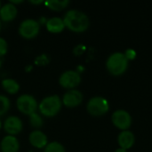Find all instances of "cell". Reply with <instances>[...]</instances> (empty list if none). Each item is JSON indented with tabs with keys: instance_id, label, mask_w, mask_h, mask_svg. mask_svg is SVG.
Instances as JSON below:
<instances>
[{
	"instance_id": "cell-1",
	"label": "cell",
	"mask_w": 152,
	"mask_h": 152,
	"mask_svg": "<svg viewBox=\"0 0 152 152\" xmlns=\"http://www.w3.org/2000/svg\"><path fill=\"white\" fill-rule=\"evenodd\" d=\"M62 20L65 28L77 33L86 31L90 25L88 16L85 12L74 9L68 11Z\"/></svg>"
},
{
	"instance_id": "cell-2",
	"label": "cell",
	"mask_w": 152,
	"mask_h": 152,
	"mask_svg": "<svg viewBox=\"0 0 152 152\" xmlns=\"http://www.w3.org/2000/svg\"><path fill=\"white\" fill-rule=\"evenodd\" d=\"M106 67L109 72L114 76H119L126 72L128 67V60L125 53L116 52L110 54L106 61Z\"/></svg>"
},
{
	"instance_id": "cell-3",
	"label": "cell",
	"mask_w": 152,
	"mask_h": 152,
	"mask_svg": "<svg viewBox=\"0 0 152 152\" xmlns=\"http://www.w3.org/2000/svg\"><path fill=\"white\" fill-rule=\"evenodd\" d=\"M61 106L62 102L58 95H50L40 102L38 109L43 116L46 118H53L60 112Z\"/></svg>"
},
{
	"instance_id": "cell-4",
	"label": "cell",
	"mask_w": 152,
	"mask_h": 152,
	"mask_svg": "<svg viewBox=\"0 0 152 152\" xmlns=\"http://www.w3.org/2000/svg\"><path fill=\"white\" fill-rule=\"evenodd\" d=\"M87 111L92 116L100 117L106 114L110 110L108 100L102 96H95L89 100L86 106Z\"/></svg>"
},
{
	"instance_id": "cell-5",
	"label": "cell",
	"mask_w": 152,
	"mask_h": 152,
	"mask_svg": "<svg viewBox=\"0 0 152 152\" xmlns=\"http://www.w3.org/2000/svg\"><path fill=\"white\" fill-rule=\"evenodd\" d=\"M18 30L21 37L25 39H32L38 35L40 25L38 21L33 19H26L20 24Z\"/></svg>"
},
{
	"instance_id": "cell-6",
	"label": "cell",
	"mask_w": 152,
	"mask_h": 152,
	"mask_svg": "<svg viewBox=\"0 0 152 152\" xmlns=\"http://www.w3.org/2000/svg\"><path fill=\"white\" fill-rule=\"evenodd\" d=\"M16 106L20 112L28 116L35 113L38 107L37 100L29 94H21L16 101Z\"/></svg>"
},
{
	"instance_id": "cell-7",
	"label": "cell",
	"mask_w": 152,
	"mask_h": 152,
	"mask_svg": "<svg viewBox=\"0 0 152 152\" xmlns=\"http://www.w3.org/2000/svg\"><path fill=\"white\" fill-rule=\"evenodd\" d=\"M81 82V76L77 70H66L59 78V84L61 87L72 90Z\"/></svg>"
},
{
	"instance_id": "cell-8",
	"label": "cell",
	"mask_w": 152,
	"mask_h": 152,
	"mask_svg": "<svg viewBox=\"0 0 152 152\" xmlns=\"http://www.w3.org/2000/svg\"><path fill=\"white\" fill-rule=\"evenodd\" d=\"M113 124L121 130H127L132 125V117L125 110H116L111 117Z\"/></svg>"
},
{
	"instance_id": "cell-9",
	"label": "cell",
	"mask_w": 152,
	"mask_h": 152,
	"mask_svg": "<svg viewBox=\"0 0 152 152\" xmlns=\"http://www.w3.org/2000/svg\"><path fill=\"white\" fill-rule=\"evenodd\" d=\"M83 101V94L80 91L72 89L66 92L62 97V104L67 108H75L81 104Z\"/></svg>"
},
{
	"instance_id": "cell-10",
	"label": "cell",
	"mask_w": 152,
	"mask_h": 152,
	"mask_svg": "<svg viewBox=\"0 0 152 152\" xmlns=\"http://www.w3.org/2000/svg\"><path fill=\"white\" fill-rule=\"evenodd\" d=\"M22 122L16 116L8 117L4 123V129L9 135H16L22 131Z\"/></svg>"
},
{
	"instance_id": "cell-11",
	"label": "cell",
	"mask_w": 152,
	"mask_h": 152,
	"mask_svg": "<svg viewBox=\"0 0 152 152\" xmlns=\"http://www.w3.org/2000/svg\"><path fill=\"white\" fill-rule=\"evenodd\" d=\"M28 142L33 147L37 149L45 148V146L48 144L46 135L40 130H35L31 132L28 136Z\"/></svg>"
},
{
	"instance_id": "cell-12",
	"label": "cell",
	"mask_w": 152,
	"mask_h": 152,
	"mask_svg": "<svg viewBox=\"0 0 152 152\" xmlns=\"http://www.w3.org/2000/svg\"><path fill=\"white\" fill-rule=\"evenodd\" d=\"M0 149L2 152H18L20 149L19 141L15 136L6 135L0 142Z\"/></svg>"
},
{
	"instance_id": "cell-13",
	"label": "cell",
	"mask_w": 152,
	"mask_h": 152,
	"mask_svg": "<svg viewBox=\"0 0 152 152\" xmlns=\"http://www.w3.org/2000/svg\"><path fill=\"white\" fill-rule=\"evenodd\" d=\"M17 8L12 3H7L1 7L0 10V20L4 22H10L13 20L17 16Z\"/></svg>"
},
{
	"instance_id": "cell-14",
	"label": "cell",
	"mask_w": 152,
	"mask_h": 152,
	"mask_svg": "<svg viewBox=\"0 0 152 152\" xmlns=\"http://www.w3.org/2000/svg\"><path fill=\"white\" fill-rule=\"evenodd\" d=\"M134 142H135L134 135L129 130L122 131L118 136V142L120 148H123L125 150L132 148V146L134 144Z\"/></svg>"
},
{
	"instance_id": "cell-15",
	"label": "cell",
	"mask_w": 152,
	"mask_h": 152,
	"mask_svg": "<svg viewBox=\"0 0 152 152\" xmlns=\"http://www.w3.org/2000/svg\"><path fill=\"white\" fill-rule=\"evenodd\" d=\"M45 26H46L47 31L53 33V34L60 33L65 28L63 20L60 17H53L47 20L45 22Z\"/></svg>"
},
{
	"instance_id": "cell-16",
	"label": "cell",
	"mask_w": 152,
	"mask_h": 152,
	"mask_svg": "<svg viewBox=\"0 0 152 152\" xmlns=\"http://www.w3.org/2000/svg\"><path fill=\"white\" fill-rule=\"evenodd\" d=\"M1 85L5 92H7L10 94H15L20 90V85L19 83L12 79V78H5L3 79L1 82Z\"/></svg>"
},
{
	"instance_id": "cell-17",
	"label": "cell",
	"mask_w": 152,
	"mask_h": 152,
	"mask_svg": "<svg viewBox=\"0 0 152 152\" xmlns=\"http://www.w3.org/2000/svg\"><path fill=\"white\" fill-rule=\"evenodd\" d=\"M69 3L70 2L69 0H62V1H59V0H47V1L45 2V4L50 10H53V11H61V10L65 9L69 4Z\"/></svg>"
},
{
	"instance_id": "cell-18",
	"label": "cell",
	"mask_w": 152,
	"mask_h": 152,
	"mask_svg": "<svg viewBox=\"0 0 152 152\" xmlns=\"http://www.w3.org/2000/svg\"><path fill=\"white\" fill-rule=\"evenodd\" d=\"M44 152H66V150L61 143L58 142H52L45 146Z\"/></svg>"
},
{
	"instance_id": "cell-19",
	"label": "cell",
	"mask_w": 152,
	"mask_h": 152,
	"mask_svg": "<svg viewBox=\"0 0 152 152\" xmlns=\"http://www.w3.org/2000/svg\"><path fill=\"white\" fill-rule=\"evenodd\" d=\"M10 107H11L10 100L5 95L0 94V117L7 113Z\"/></svg>"
},
{
	"instance_id": "cell-20",
	"label": "cell",
	"mask_w": 152,
	"mask_h": 152,
	"mask_svg": "<svg viewBox=\"0 0 152 152\" xmlns=\"http://www.w3.org/2000/svg\"><path fill=\"white\" fill-rule=\"evenodd\" d=\"M29 123L35 128H39L44 125L41 116L39 114H37V112H35L29 116Z\"/></svg>"
},
{
	"instance_id": "cell-21",
	"label": "cell",
	"mask_w": 152,
	"mask_h": 152,
	"mask_svg": "<svg viewBox=\"0 0 152 152\" xmlns=\"http://www.w3.org/2000/svg\"><path fill=\"white\" fill-rule=\"evenodd\" d=\"M49 58L46 54H41L39 56H37L35 60V63L38 66H43V65H46L49 62Z\"/></svg>"
},
{
	"instance_id": "cell-22",
	"label": "cell",
	"mask_w": 152,
	"mask_h": 152,
	"mask_svg": "<svg viewBox=\"0 0 152 152\" xmlns=\"http://www.w3.org/2000/svg\"><path fill=\"white\" fill-rule=\"evenodd\" d=\"M8 51V45L4 38L0 37V57L4 56L7 53Z\"/></svg>"
},
{
	"instance_id": "cell-23",
	"label": "cell",
	"mask_w": 152,
	"mask_h": 152,
	"mask_svg": "<svg viewBox=\"0 0 152 152\" xmlns=\"http://www.w3.org/2000/svg\"><path fill=\"white\" fill-rule=\"evenodd\" d=\"M125 55L127 58V60H134L136 57V52L134 49H127L125 52Z\"/></svg>"
},
{
	"instance_id": "cell-24",
	"label": "cell",
	"mask_w": 152,
	"mask_h": 152,
	"mask_svg": "<svg viewBox=\"0 0 152 152\" xmlns=\"http://www.w3.org/2000/svg\"><path fill=\"white\" fill-rule=\"evenodd\" d=\"M85 50H86V47H85L83 45H77V46L74 48L73 53H74V54H76V55H81V54L85 52Z\"/></svg>"
},
{
	"instance_id": "cell-25",
	"label": "cell",
	"mask_w": 152,
	"mask_h": 152,
	"mask_svg": "<svg viewBox=\"0 0 152 152\" xmlns=\"http://www.w3.org/2000/svg\"><path fill=\"white\" fill-rule=\"evenodd\" d=\"M30 3L33 4H43L44 2L43 1H30Z\"/></svg>"
},
{
	"instance_id": "cell-26",
	"label": "cell",
	"mask_w": 152,
	"mask_h": 152,
	"mask_svg": "<svg viewBox=\"0 0 152 152\" xmlns=\"http://www.w3.org/2000/svg\"><path fill=\"white\" fill-rule=\"evenodd\" d=\"M115 152H127L126 151V150H125V149H123V148H118V149H117Z\"/></svg>"
},
{
	"instance_id": "cell-27",
	"label": "cell",
	"mask_w": 152,
	"mask_h": 152,
	"mask_svg": "<svg viewBox=\"0 0 152 152\" xmlns=\"http://www.w3.org/2000/svg\"><path fill=\"white\" fill-rule=\"evenodd\" d=\"M1 67H2V61H1V59H0V69H1Z\"/></svg>"
},
{
	"instance_id": "cell-28",
	"label": "cell",
	"mask_w": 152,
	"mask_h": 152,
	"mask_svg": "<svg viewBox=\"0 0 152 152\" xmlns=\"http://www.w3.org/2000/svg\"><path fill=\"white\" fill-rule=\"evenodd\" d=\"M1 126H2V123H1V120H0V128H1Z\"/></svg>"
},
{
	"instance_id": "cell-29",
	"label": "cell",
	"mask_w": 152,
	"mask_h": 152,
	"mask_svg": "<svg viewBox=\"0 0 152 152\" xmlns=\"http://www.w3.org/2000/svg\"><path fill=\"white\" fill-rule=\"evenodd\" d=\"M1 7H2V5H1V2H0V10H1Z\"/></svg>"
},
{
	"instance_id": "cell-30",
	"label": "cell",
	"mask_w": 152,
	"mask_h": 152,
	"mask_svg": "<svg viewBox=\"0 0 152 152\" xmlns=\"http://www.w3.org/2000/svg\"><path fill=\"white\" fill-rule=\"evenodd\" d=\"M0 29H1V20H0Z\"/></svg>"
}]
</instances>
